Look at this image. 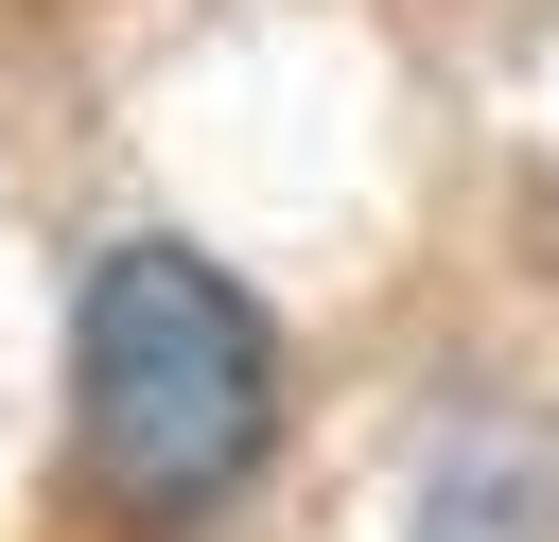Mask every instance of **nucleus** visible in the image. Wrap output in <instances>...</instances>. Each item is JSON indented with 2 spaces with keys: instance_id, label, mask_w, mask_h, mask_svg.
<instances>
[{
  "instance_id": "1",
  "label": "nucleus",
  "mask_w": 559,
  "mask_h": 542,
  "mask_svg": "<svg viewBox=\"0 0 559 542\" xmlns=\"http://www.w3.org/2000/svg\"><path fill=\"white\" fill-rule=\"evenodd\" d=\"M70 437L122 525H210L280 437V332L192 245H105L70 315Z\"/></svg>"
}]
</instances>
